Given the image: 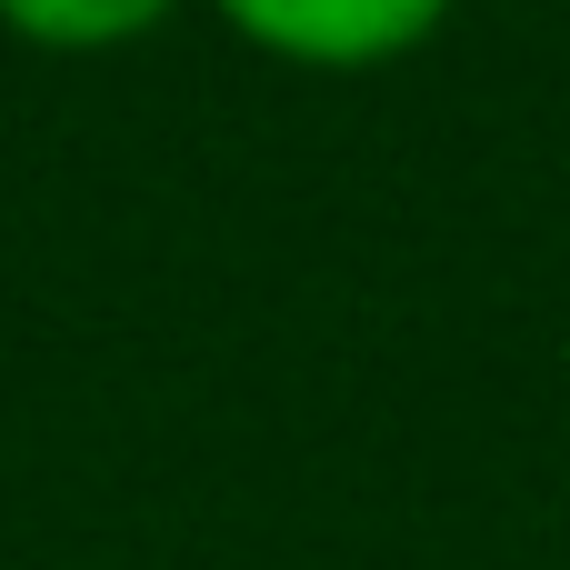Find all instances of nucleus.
<instances>
[{
    "instance_id": "f257e3e1",
    "label": "nucleus",
    "mask_w": 570,
    "mask_h": 570,
    "mask_svg": "<svg viewBox=\"0 0 570 570\" xmlns=\"http://www.w3.org/2000/svg\"><path fill=\"white\" fill-rule=\"evenodd\" d=\"M250 50L271 60H301V70H381V60H411L451 0H210Z\"/></svg>"
},
{
    "instance_id": "f03ea898",
    "label": "nucleus",
    "mask_w": 570,
    "mask_h": 570,
    "mask_svg": "<svg viewBox=\"0 0 570 570\" xmlns=\"http://www.w3.org/2000/svg\"><path fill=\"white\" fill-rule=\"evenodd\" d=\"M180 0H0V20L40 50H120L140 30H160Z\"/></svg>"
}]
</instances>
